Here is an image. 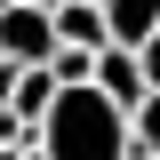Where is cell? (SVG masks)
I'll return each mask as SVG.
<instances>
[{
	"label": "cell",
	"mask_w": 160,
	"mask_h": 160,
	"mask_svg": "<svg viewBox=\"0 0 160 160\" xmlns=\"http://www.w3.org/2000/svg\"><path fill=\"white\" fill-rule=\"evenodd\" d=\"M128 152H136V160H160V96H144L136 112H128Z\"/></svg>",
	"instance_id": "52a82bcc"
},
{
	"label": "cell",
	"mask_w": 160,
	"mask_h": 160,
	"mask_svg": "<svg viewBox=\"0 0 160 160\" xmlns=\"http://www.w3.org/2000/svg\"><path fill=\"white\" fill-rule=\"evenodd\" d=\"M96 96L112 112H136L144 104V72H136V48H96Z\"/></svg>",
	"instance_id": "3957f363"
},
{
	"label": "cell",
	"mask_w": 160,
	"mask_h": 160,
	"mask_svg": "<svg viewBox=\"0 0 160 160\" xmlns=\"http://www.w3.org/2000/svg\"><path fill=\"white\" fill-rule=\"evenodd\" d=\"M96 8H104V0H96Z\"/></svg>",
	"instance_id": "8fae6325"
},
{
	"label": "cell",
	"mask_w": 160,
	"mask_h": 160,
	"mask_svg": "<svg viewBox=\"0 0 160 160\" xmlns=\"http://www.w3.org/2000/svg\"><path fill=\"white\" fill-rule=\"evenodd\" d=\"M48 24H56V48H88V56L112 48V40H104V8H96V0H64Z\"/></svg>",
	"instance_id": "5b68a950"
},
{
	"label": "cell",
	"mask_w": 160,
	"mask_h": 160,
	"mask_svg": "<svg viewBox=\"0 0 160 160\" xmlns=\"http://www.w3.org/2000/svg\"><path fill=\"white\" fill-rule=\"evenodd\" d=\"M40 160H128V112H112L96 88H56L40 120Z\"/></svg>",
	"instance_id": "6da1fadb"
},
{
	"label": "cell",
	"mask_w": 160,
	"mask_h": 160,
	"mask_svg": "<svg viewBox=\"0 0 160 160\" xmlns=\"http://www.w3.org/2000/svg\"><path fill=\"white\" fill-rule=\"evenodd\" d=\"M40 72L56 80V88H96V56H88V48H56Z\"/></svg>",
	"instance_id": "8992f818"
},
{
	"label": "cell",
	"mask_w": 160,
	"mask_h": 160,
	"mask_svg": "<svg viewBox=\"0 0 160 160\" xmlns=\"http://www.w3.org/2000/svg\"><path fill=\"white\" fill-rule=\"evenodd\" d=\"M8 8H16V0H0V16H8Z\"/></svg>",
	"instance_id": "30bf717a"
},
{
	"label": "cell",
	"mask_w": 160,
	"mask_h": 160,
	"mask_svg": "<svg viewBox=\"0 0 160 160\" xmlns=\"http://www.w3.org/2000/svg\"><path fill=\"white\" fill-rule=\"evenodd\" d=\"M136 72H144V96H160V32L136 48Z\"/></svg>",
	"instance_id": "ba28073f"
},
{
	"label": "cell",
	"mask_w": 160,
	"mask_h": 160,
	"mask_svg": "<svg viewBox=\"0 0 160 160\" xmlns=\"http://www.w3.org/2000/svg\"><path fill=\"white\" fill-rule=\"evenodd\" d=\"M128 160H136V152H128Z\"/></svg>",
	"instance_id": "7c38bea8"
},
{
	"label": "cell",
	"mask_w": 160,
	"mask_h": 160,
	"mask_svg": "<svg viewBox=\"0 0 160 160\" xmlns=\"http://www.w3.org/2000/svg\"><path fill=\"white\" fill-rule=\"evenodd\" d=\"M0 56L16 64V72H40V64L56 56V24L40 16V8H24V0H16V8L0 16Z\"/></svg>",
	"instance_id": "7a4b0ae2"
},
{
	"label": "cell",
	"mask_w": 160,
	"mask_h": 160,
	"mask_svg": "<svg viewBox=\"0 0 160 160\" xmlns=\"http://www.w3.org/2000/svg\"><path fill=\"white\" fill-rule=\"evenodd\" d=\"M160 32V0H104V40L112 48H144Z\"/></svg>",
	"instance_id": "277c9868"
},
{
	"label": "cell",
	"mask_w": 160,
	"mask_h": 160,
	"mask_svg": "<svg viewBox=\"0 0 160 160\" xmlns=\"http://www.w3.org/2000/svg\"><path fill=\"white\" fill-rule=\"evenodd\" d=\"M24 8H40V16H56V8H64V0H24Z\"/></svg>",
	"instance_id": "9c48e42d"
}]
</instances>
